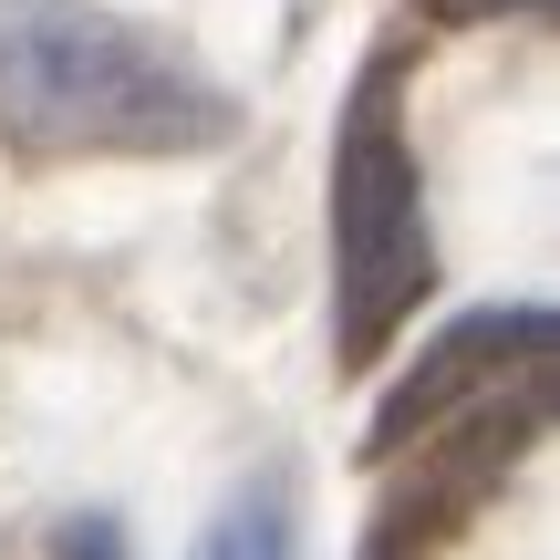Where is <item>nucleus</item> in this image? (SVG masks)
I'll use <instances>...</instances> for the list:
<instances>
[{"mask_svg": "<svg viewBox=\"0 0 560 560\" xmlns=\"http://www.w3.org/2000/svg\"><path fill=\"white\" fill-rule=\"evenodd\" d=\"M550 363V301H520V312H467L446 322L436 342H425L416 363H405L395 384H384L374 425H363V457L395 467L416 436H436L446 416H467V405H488L509 374H540Z\"/></svg>", "mask_w": 560, "mask_h": 560, "instance_id": "3", "label": "nucleus"}, {"mask_svg": "<svg viewBox=\"0 0 560 560\" xmlns=\"http://www.w3.org/2000/svg\"><path fill=\"white\" fill-rule=\"evenodd\" d=\"M187 560H301V529H291V478H249L219 520L198 529Z\"/></svg>", "mask_w": 560, "mask_h": 560, "instance_id": "4", "label": "nucleus"}, {"mask_svg": "<svg viewBox=\"0 0 560 560\" xmlns=\"http://www.w3.org/2000/svg\"><path fill=\"white\" fill-rule=\"evenodd\" d=\"M436 21H488V11H540V0H425Z\"/></svg>", "mask_w": 560, "mask_h": 560, "instance_id": "6", "label": "nucleus"}, {"mask_svg": "<svg viewBox=\"0 0 560 560\" xmlns=\"http://www.w3.org/2000/svg\"><path fill=\"white\" fill-rule=\"evenodd\" d=\"M240 104L198 52L104 0H0V145L11 156H208Z\"/></svg>", "mask_w": 560, "mask_h": 560, "instance_id": "1", "label": "nucleus"}, {"mask_svg": "<svg viewBox=\"0 0 560 560\" xmlns=\"http://www.w3.org/2000/svg\"><path fill=\"white\" fill-rule=\"evenodd\" d=\"M363 560H405V550H395V540H384V529H374V540H363Z\"/></svg>", "mask_w": 560, "mask_h": 560, "instance_id": "7", "label": "nucleus"}, {"mask_svg": "<svg viewBox=\"0 0 560 560\" xmlns=\"http://www.w3.org/2000/svg\"><path fill=\"white\" fill-rule=\"evenodd\" d=\"M52 560H136V550H125L115 520H62L52 529Z\"/></svg>", "mask_w": 560, "mask_h": 560, "instance_id": "5", "label": "nucleus"}, {"mask_svg": "<svg viewBox=\"0 0 560 560\" xmlns=\"http://www.w3.org/2000/svg\"><path fill=\"white\" fill-rule=\"evenodd\" d=\"M436 291V219L405 136V52H374L332 125V363L363 374Z\"/></svg>", "mask_w": 560, "mask_h": 560, "instance_id": "2", "label": "nucleus"}]
</instances>
